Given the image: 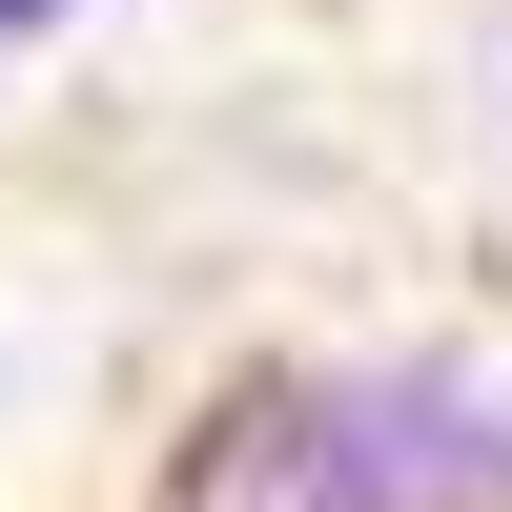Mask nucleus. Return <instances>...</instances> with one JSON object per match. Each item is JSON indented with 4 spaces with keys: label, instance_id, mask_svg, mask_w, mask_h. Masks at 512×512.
<instances>
[{
    "label": "nucleus",
    "instance_id": "nucleus-1",
    "mask_svg": "<svg viewBox=\"0 0 512 512\" xmlns=\"http://www.w3.org/2000/svg\"><path fill=\"white\" fill-rule=\"evenodd\" d=\"M164 512H390V369L369 390H246L185 431Z\"/></svg>",
    "mask_w": 512,
    "mask_h": 512
},
{
    "label": "nucleus",
    "instance_id": "nucleus-2",
    "mask_svg": "<svg viewBox=\"0 0 512 512\" xmlns=\"http://www.w3.org/2000/svg\"><path fill=\"white\" fill-rule=\"evenodd\" d=\"M21 21H62V0H0V41H21Z\"/></svg>",
    "mask_w": 512,
    "mask_h": 512
}]
</instances>
